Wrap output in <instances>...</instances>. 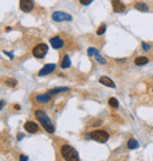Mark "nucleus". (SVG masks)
Listing matches in <instances>:
<instances>
[{"instance_id":"f257e3e1","label":"nucleus","mask_w":153,"mask_h":161,"mask_svg":"<svg viewBox=\"0 0 153 161\" xmlns=\"http://www.w3.org/2000/svg\"><path fill=\"white\" fill-rule=\"evenodd\" d=\"M35 118L37 120L41 123V126L44 127V129L47 132V133H54L56 128H54V125L52 120L49 119V117L44 112V110H35Z\"/></svg>"},{"instance_id":"f03ea898","label":"nucleus","mask_w":153,"mask_h":161,"mask_svg":"<svg viewBox=\"0 0 153 161\" xmlns=\"http://www.w3.org/2000/svg\"><path fill=\"white\" fill-rule=\"evenodd\" d=\"M60 153L66 161H79V154L70 145H64L60 148Z\"/></svg>"},{"instance_id":"7ed1b4c3","label":"nucleus","mask_w":153,"mask_h":161,"mask_svg":"<svg viewBox=\"0 0 153 161\" xmlns=\"http://www.w3.org/2000/svg\"><path fill=\"white\" fill-rule=\"evenodd\" d=\"M88 138H91L92 140L97 141V142H100V143H104L108 140L110 135L106 131H103V129H97V131H93L90 133Z\"/></svg>"},{"instance_id":"20e7f679","label":"nucleus","mask_w":153,"mask_h":161,"mask_svg":"<svg viewBox=\"0 0 153 161\" xmlns=\"http://www.w3.org/2000/svg\"><path fill=\"white\" fill-rule=\"evenodd\" d=\"M47 51H48V46H47L46 44L41 42V44H38L37 46H34L32 53H33V55H34L35 58L43 59V58L45 57V54L47 53Z\"/></svg>"},{"instance_id":"39448f33","label":"nucleus","mask_w":153,"mask_h":161,"mask_svg":"<svg viewBox=\"0 0 153 161\" xmlns=\"http://www.w3.org/2000/svg\"><path fill=\"white\" fill-rule=\"evenodd\" d=\"M52 19L57 22H60V21H72V15L68 14V13H65V12H54L52 14Z\"/></svg>"},{"instance_id":"423d86ee","label":"nucleus","mask_w":153,"mask_h":161,"mask_svg":"<svg viewBox=\"0 0 153 161\" xmlns=\"http://www.w3.org/2000/svg\"><path fill=\"white\" fill-rule=\"evenodd\" d=\"M19 6L22 12L28 13V12H31L34 8V3H33V0H20Z\"/></svg>"},{"instance_id":"0eeeda50","label":"nucleus","mask_w":153,"mask_h":161,"mask_svg":"<svg viewBox=\"0 0 153 161\" xmlns=\"http://www.w3.org/2000/svg\"><path fill=\"white\" fill-rule=\"evenodd\" d=\"M54 69H56V64H46V65L39 71L38 75H39V77H45V75H47V74L52 73Z\"/></svg>"},{"instance_id":"6e6552de","label":"nucleus","mask_w":153,"mask_h":161,"mask_svg":"<svg viewBox=\"0 0 153 161\" xmlns=\"http://www.w3.org/2000/svg\"><path fill=\"white\" fill-rule=\"evenodd\" d=\"M49 44L52 45V47L54 49H59L64 46V40L60 38L59 35H56V36H52V38L49 39Z\"/></svg>"},{"instance_id":"1a4fd4ad","label":"nucleus","mask_w":153,"mask_h":161,"mask_svg":"<svg viewBox=\"0 0 153 161\" xmlns=\"http://www.w3.org/2000/svg\"><path fill=\"white\" fill-rule=\"evenodd\" d=\"M24 128L28 133H37L38 131H39V127H38V125L34 121H26L25 125H24Z\"/></svg>"},{"instance_id":"9d476101","label":"nucleus","mask_w":153,"mask_h":161,"mask_svg":"<svg viewBox=\"0 0 153 161\" xmlns=\"http://www.w3.org/2000/svg\"><path fill=\"white\" fill-rule=\"evenodd\" d=\"M112 7L113 11L117 13H121L125 11V5L121 3V0H112Z\"/></svg>"},{"instance_id":"9b49d317","label":"nucleus","mask_w":153,"mask_h":161,"mask_svg":"<svg viewBox=\"0 0 153 161\" xmlns=\"http://www.w3.org/2000/svg\"><path fill=\"white\" fill-rule=\"evenodd\" d=\"M51 98H52V95L47 92V93H44V94H38L35 96V100L40 104H45V102H48L51 100Z\"/></svg>"},{"instance_id":"f8f14e48","label":"nucleus","mask_w":153,"mask_h":161,"mask_svg":"<svg viewBox=\"0 0 153 161\" xmlns=\"http://www.w3.org/2000/svg\"><path fill=\"white\" fill-rule=\"evenodd\" d=\"M99 81H100V84H103V85L107 86V87L116 88V84H114V82H113L110 78H107V77H101V78L99 79Z\"/></svg>"},{"instance_id":"ddd939ff","label":"nucleus","mask_w":153,"mask_h":161,"mask_svg":"<svg viewBox=\"0 0 153 161\" xmlns=\"http://www.w3.org/2000/svg\"><path fill=\"white\" fill-rule=\"evenodd\" d=\"M148 63V59L146 58V57H138V58H135V60H134V64L137 65V66H144V65H146Z\"/></svg>"},{"instance_id":"4468645a","label":"nucleus","mask_w":153,"mask_h":161,"mask_svg":"<svg viewBox=\"0 0 153 161\" xmlns=\"http://www.w3.org/2000/svg\"><path fill=\"white\" fill-rule=\"evenodd\" d=\"M71 66V60H70V57L68 55H64L62 60H61V64H60V67L61 68H68Z\"/></svg>"},{"instance_id":"2eb2a0df","label":"nucleus","mask_w":153,"mask_h":161,"mask_svg":"<svg viewBox=\"0 0 153 161\" xmlns=\"http://www.w3.org/2000/svg\"><path fill=\"white\" fill-rule=\"evenodd\" d=\"M127 147H129V150H135V148L139 147V143H138V141L135 139L131 138L129 141H127Z\"/></svg>"},{"instance_id":"dca6fc26","label":"nucleus","mask_w":153,"mask_h":161,"mask_svg":"<svg viewBox=\"0 0 153 161\" xmlns=\"http://www.w3.org/2000/svg\"><path fill=\"white\" fill-rule=\"evenodd\" d=\"M68 90H70L68 87H57V88H53V90L48 91V93H49L51 95H54V94H57V93H61V92H67Z\"/></svg>"},{"instance_id":"f3484780","label":"nucleus","mask_w":153,"mask_h":161,"mask_svg":"<svg viewBox=\"0 0 153 161\" xmlns=\"http://www.w3.org/2000/svg\"><path fill=\"white\" fill-rule=\"evenodd\" d=\"M134 8L138 9V11H141V12H146V11L148 9L147 5L144 4V3H137V4L134 5Z\"/></svg>"},{"instance_id":"a211bd4d","label":"nucleus","mask_w":153,"mask_h":161,"mask_svg":"<svg viewBox=\"0 0 153 161\" xmlns=\"http://www.w3.org/2000/svg\"><path fill=\"white\" fill-rule=\"evenodd\" d=\"M5 84H6L7 86H9V87H16L18 82H17V80H16V79L7 78V79H5Z\"/></svg>"},{"instance_id":"6ab92c4d","label":"nucleus","mask_w":153,"mask_h":161,"mask_svg":"<svg viewBox=\"0 0 153 161\" xmlns=\"http://www.w3.org/2000/svg\"><path fill=\"white\" fill-rule=\"evenodd\" d=\"M108 104L113 108H118V106H119V102H118V100H117L116 98H110L108 99Z\"/></svg>"},{"instance_id":"aec40b11","label":"nucleus","mask_w":153,"mask_h":161,"mask_svg":"<svg viewBox=\"0 0 153 161\" xmlns=\"http://www.w3.org/2000/svg\"><path fill=\"white\" fill-rule=\"evenodd\" d=\"M94 57H95V59H97V61H98V63H100V64H103V65H105L106 64V60L103 58V57H101V54L97 51V53L94 54Z\"/></svg>"},{"instance_id":"412c9836","label":"nucleus","mask_w":153,"mask_h":161,"mask_svg":"<svg viewBox=\"0 0 153 161\" xmlns=\"http://www.w3.org/2000/svg\"><path fill=\"white\" fill-rule=\"evenodd\" d=\"M105 31H106V25H105V24H101L100 26H99V28L97 30V35H101V34H104V33H105Z\"/></svg>"},{"instance_id":"4be33fe9","label":"nucleus","mask_w":153,"mask_h":161,"mask_svg":"<svg viewBox=\"0 0 153 161\" xmlns=\"http://www.w3.org/2000/svg\"><path fill=\"white\" fill-rule=\"evenodd\" d=\"M97 53V49L94 48V47H90L87 49V54H88V57H94V54Z\"/></svg>"},{"instance_id":"5701e85b","label":"nucleus","mask_w":153,"mask_h":161,"mask_svg":"<svg viewBox=\"0 0 153 161\" xmlns=\"http://www.w3.org/2000/svg\"><path fill=\"white\" fill-rule=\"evenodd\" d=\"M93 1V0H79V3L81 4V5H85V6H87V5H90L91 3Z\"/></svg>"},{"instance_id":"b1692460","label":"nucleus","mask_w":153,"mask_h":161,"mask_svg":"<svg viewBox=\"0 0 153 161\" xmlns=\"http://www.w3.org/2000/svg\"><path fill=\"white\" fill-rule=\"evenodd\" d=\"M143 49H144V51H150V49H151V45L150 44H146V42H143Z\"/></svg>"},{"instance_id":"393cba45","label":"nucleus","mask_w":153,"mask_h":161,"mask_svg":"<svg viewBox=\"0 0 153 161\" xmlns=\"http://www.w3.org/2000/svg\"><path fill=\"white\" fill-rule=\"evenodd\" d=\"M27 156L26 155H20V161H27Z\"/></svg>"},{"instance_id":"a878e982","label":"nucleus","mask_w":153,"mask_h":161,"mask_svg":"<svg viewBox=\"0 0 153 161\" xmlns=\"http://www.w3.org/2000/svg\"><path fill=\"white\" fill-rule=\"evenodd\" d=\"M4 53H5V54H7V55H9V58H11V59H13V53H8V52H6V51H4Z\"/></svg>"},{"instance_id":"bb28decb","label":"nucleus","mask_w":153,"mask_h":161,"mask_svg":"<svg viewBox=\"0 0 153 161\" xmlns=\"http://www.w3.org/2000/svg\"><path fill=\"white\" fill-rule=\"evenodd\" d=\"M4 105H5V101H4V100H1V105H0V107L3 108V107H4Z\"/></svg>"},{"instance_id":"cd10ccee","label":"nucleus","mask_w":153,"mask_h":161,"mask_svg":"<svg viewBox=\"0 0 153 161\" xmlns=\"http://www.w3.org/2000/svg\"><path fill=\"white\" fill-rule=\"evenodd\" d=\"M14 108H16V109H20V106L17 105V106H14Z\"/></svg>"}]
</instances>
